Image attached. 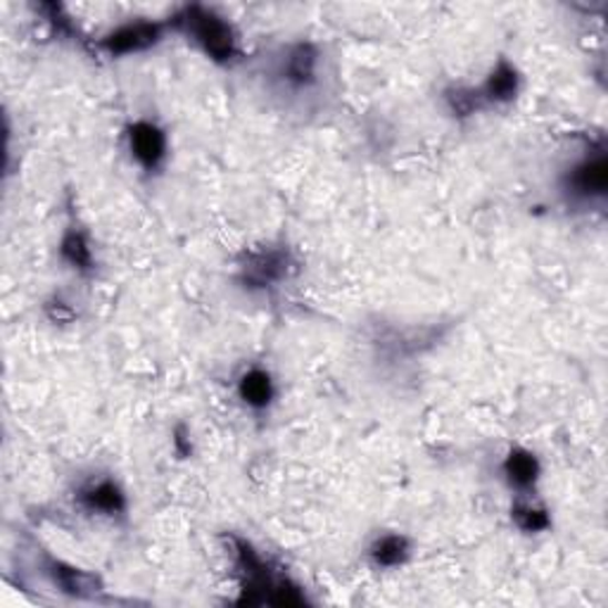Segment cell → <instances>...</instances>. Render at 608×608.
Returning <instances> with one entry per match:
<instances>
[{"mask_svg":"<svg viewBox=\"0 0 608 608\" xmlns=\"http://www.w3.org/2000/svg\"><path fill=\"white\" fill-rule=\"evenodd\" d=\"M167 20L174 34L186 37L207 60L217 64H234L240 60L238 31L217 8L186 3L176 8Z\"/></svg>","mask_w":608,"mask_h":608,"instance_id":"obj_1","label":"cell"},{"mask_svg":"<svg viewBox=\"0 0 608 608\" xmlns=\"http://www.w3.org/2000/svg\"><path fill=\"white\" fill-rule=\"evenodd\" d=\"M326 58L317 41L298 39L276 48L267 58V81L278 95L309 97L323 89Z\"/></svg>","mask_w":608,"mask_h":608,"instance_id":"obj_2","label":"cell"},{"mask_svg":"<svg viewBox=\"0 0 608 608\" xmlns=\"http://www.w3.org/2000/svg\"><path fill=\"white\" fill-rule=\"evenodd\" d=\"M295 274V257L286 245H265L250 250L238 265L236 281L253 295H269Z\"/></svg>","mask_w":608,"mask_h":608,"instance_id":"obj_3","label":"cell"},{"mask_svg":"<svg viewBox=\"0 0 608 608\" xmlns=\"http://www.w3.org/2000/svg\"><path fill=\"white\" fill-rule=\"evenodd\" d=\"M608 188V162L604 145L597 153H585L561 176V190L573 205L604 203Z\"/></svg>","mask_w":608,"mask_h":608,"instance_id":"obj_4","label":"cell"},{"mask_svg":"<svg viewBox=\"0 0 608 608\" xmlns=\"http://www.w3.org/2000/svg\"><path fill=\"white\" fill-rule=\"evenodd\" d=\"M172 34L169 20H128L124 24H117L114 29L105 31L97 39V51L107 53L110 58H126L145 53L151 48L159 45L164 39Z\"/></svg>","mask_w":608,"mask_h":608,"instance_id":"obj_5","label":"cell"},{"mask_svg":"<svg viewBox=\"0 0 608 608\" xmlns=\"http://www.w3.org/2000/svg\"><path fill=\"white\" fill-rule=\"evenodd\" d=\"M74 502L86 514L117 521L128 514V497L114 475H91L74 492Z\"/></svg>","mask_w":608,"mask_h":608,"instance_id":"obj_6","label":"cell"},{"mask_svg":"<svg viewBox=\"0 0 608 608\" xmlns=\"http://www.w3.org/2000/svg\"><path fill=\"white\" fill-rule=\"evenodd\" d=\"M126 147L145 174H157L169 157V136L153 120H136L126 126Z\"/></svg>","mask_w":608,"mask_h":608,"instance_id":"obj_7","label":"cell"},{"mask_svg":"<svg viewBox=\"0 0 608 608\" xmlns=\"http://www.w3.org/2000/svg\"><path fill=\"white\" fill-rule=\"evenodd\" d=\"M521 89H523V74L516 68V62H512L508 58H497V62L492 64L485 79L475 86L483 107H502V105L514 103Z\"/></svg>","mask_w":608,"mask_h":608,"instance_id":"obj_8","label":"cell"},{"mask_svg":"<svg viewBox=\"0 0 608 608\" xmlns=\"http://www.w3.org/2000/svg\"><path fill=\"white\" fill-rule=\"evenodd\" d=\"M499 471L502 481L512 487L516 495H533L539 483L542 464L535 452L525 447H512L504 454Z\"/></svg>","mask_w":608,"mask_h":608,"instance_id":"obj_9","label":"cell"},{"mask_svg":"<svg viewBox=\"0 0 608 608\" xmlns=\"http://www.w3.org/2000/svg\"><path fill=\"white\" fill-rule=\"evenodd\" d=\"M60 259L79 276H91L95 271V250L91 236L84 231V226L72 215L68 226H64L60 238Z\"/></svg>","mask_w":608,"mask_h":608,"instance_id":"obj_10","label":"cell"},{"mask_svg":"<svg viewBox=\"0 0 608 608\" xmlns=\"http://www.w3.org/2000/svg\"><path fill=\"white\" fill-rule=\"evenodd\" d=\"M43 573L48 575V580H51L60 591H64V595H72V597H93L97 595V591L103 589L101 585V578H97L95 573H89L84 568H76V566H70L60 561V558L55 556H48L45 564H43Z\"/></svg>","mask_w":608,"mask_h":608,"instance_id":"obj_11","label":"cell"},{"mask_svg":"<svg viewBox=\"0 0 608 608\" xmlns=\"http://www.w3.org/2000/svg\"><path fill=\"white\" fill-rule=\"evenodd\" d=\"M236 394H238V400L250 409V412H267V409L276 400L274 375L261 367L245 369L236 378Z\"/></svg>","mask_w":608,"mask_h":608,"instance_id":"obj_12","label":"cell"},{"mask_svg":"<svg viewBox=\"0 0 608 608\" xmlns=\"http://www.w3.org/2000/svg\"><path fill=\"white\" fill-rule=\"evenodd\" d=\"M375 568H402L412 556V539L404 533H381L371 539L367 549Z\"/></svg>","mask_w":608,"mask_h":608,"instance_id":"obj_13","label":"cell"},{"mask_svg":"<svg viewBox=\"0 0 608 608\" xmlns=\"http://www.w3.org/2000/svg\"><path fill=\"white\" fill-rule=\"evenodd\" d=\"M512 518L523 533H545L552 525L549 508L535 502V495H518L516 504L512 506Z\"/></svg>","mask_w":608,"mask_h":608,"instance_id":"obj_14","label":"cell"},{"mask_svg":"<svg viewBox=\"0 0 608 608\" xmlns=\"http://www.w3.org/2000/svg\"><path fill=\"white\" fill-rule=\"evenodd\" d=\"M442 95H445V105H447L450 114H454L456 120L473 117L475 112L485 110L483 103H481V97H478V91H475V86L454 84V86H450Z\"/></svg>","mask_w":608,"mask_h":608,"instance_id":"obj_15","label":"cell"},{"mask_svg":"<svg viewBox=\"0 0 608 608\" xmlns=\"http://www.w3.org/2000/svg\"><path fill=\"white\" fill-rule=\"evenodd\" d=\"M45 317L51 319L55 326L58 323H72L76 319V309L68 300H62L60 295H58V298L45 302Z\"/></svg>","mask_w":608,"mask_h":608,"instance_id":"obj_16","label":"cell"},{"mask_svg":"<svg viewBox=\"0 0 608 608\" xmlns=\"http://www.w3.org/2000/svg\"><path fill=\"white\" fill-rule=\"evenodd\" d=\"M174 450L178 456H190L193 454V440H190V431L186 425H178L174 431Z\"/></svg>","mask_w":608,"mask_h":608,"instance_id":"obj_17","label":"cell"}]
</instances>
